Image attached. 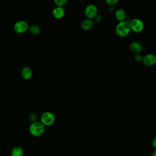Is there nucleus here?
<instances>
[{
	"label": "nucleus",
	"mask_w": 156,
	"mask_h": 156,
	"mask_svg": "<svg viewBox=\"0 0 156 156\" xmlns=\"http://www.w3.org/2000/svg\"><path fill=\"white\" fill-rule=\"evenodd\" d=\"M130 27L129 22L124 20L119 21L115 27V32L117 35L121 37H125L127 36L130 32Z\"/></svg>",
	"instance_id": "obj_1"
},
{
	"label": "nucleus",
	"mask_w": 156,
	"mask_h": 156,
	"mask_svg": "<svg viewBox=\"0 0 156 156\" xmlns=\"http://www.w3.org/2000/svg\"><path fill=\"white\" fill-rule=\"evenodd\" d=\"M30 133L35 137L41 136L45 131V126L40 121H35L31 123L29 127Z\"/></svg>",
	"instance_id": "obj_2"
},
{
	"label": "nucleus",
	"mask_w": 156,
	"mask_h": 156,
	"mask_svg": "<svg viewBox=\"0 0 156 156\" xmlns=\"http://www.w3.org/2000/svg\"><path fill=\"white\" fill-rule=\"evenodd\" d=\"M55 116L54 114L51 112L46 111L40 116V122L44 126H51L55 122Z\"/></svg>",
	"instance_id": "obj_3"
},
{
	"label": "nucleus",
	"mask_w": 156,
	"mask_h": 156,
	"mask_svg": "<svg viewBox=\"0 0 156 156\" xmlns=\"http://www.w3.org/2000/svg\"><path fill=\"white\" fill-rule=\"evenodd\" d=\"M130 30L135 32H141L144 27L143 21L138 18H133L129 22Z\"/></svg>",
	"instance_id": "obj_4"
},
{
	"label": "nucleus",
	"mask_w": 156,
	"mask_h": 156,
	"mask_svg": "<svg viewBox=\"0 0 156 156\" xmlns=\"http://www.w3.org/2000/svg\"><path fill=\"white\" fill-rule=\"evenodd\" d=\"M29 24L23 20L16 21L13 25V30L17 34H24L28 30Z\"/></svg>",
	"instance_id": "obj_5"
},
{
	"label": "nucleus",
	"mask_w": 156,
	"mask_h": 156,
	"mask_svg": "<svg viewBox=\"0 0 156 156\" xmlns=\"http://www.w3.org/2000/svg\"><path fill=\"white\" fill-rule=\"evenodd\" d=\"M98 8L94 4H88L85 9L84 13L87 18L93 20L98 15Z\"/></svg>",
	"instance_id": "obj_6"
},
{
	"label": "nucleus",
	"mask_w": 156,
	"mask_h": 156,
	"mask_svg": "<svg viewBox=\"0 0 156 156\" xmlns=\"http://www.w3.org/2000/svg\"><path fill=\"white\" fill-rule=\"evenodd\" d=\"M142 62L146 66H152L156 62V57L153 54H148L143 57Z\"/></svg>",
	"instance_id": "obj_7"
},
{
	"label": "nucleus",
	"mask_w": 156,
	"mask_h": 156,
	"mask_svg": "<svg viewBox=\"0 0 156 156\" xmlns=\"http://www.w3.org/2000/svg\"><path fill=\"white\" fill-rule=\"evenodd\" d=\"M65 12L63 7L56 6L52 10V15L55 19H61L65 15Z\"/></svg>",
	"instance_id": "obj_8"
},
{
	"label": "nucleus",
	"mask_w": 156,
	"mask_h": 156,
	"mask_svg": "<svg viewBox=\"0 0 156 156\" xmlns=\"http://www.w3.org/2000/svg\"><path fill=\"white\" fill-rule=\"evenodd\" d=\"M33 72L32 69L29 66H24L21 71V76L23 79L25 80H29L32 78Z\"/></svg>",
	"instance_id": "obj_9"
},
{
	"label": "nucleus",
	"mask_w": 156,
	"mask_h": 156,
	"mask_svg": "<svg viewBox=\"0 0 156 156\" xmlns=\"http://www.w3.org/2000/svg\"><path fill=\"white\" fill-rule=\"evenodd\" d=\"M129 49L133 53L139 54L142 51V46L138 41H133L129 45Z\"/></svg>",
	"instance_id": "obj_10"
},
{
	"label": "nucleus",
	"mask_w": 156,
	"mask_h": 156,
	"mask_svg": "<svg viewBox=\"0 0 156 156\" xmlns=\"http://www.w3.org/2000/svg\"><path fill=\"white\" fill-rule=\"evenodd\" d=\"M93 25L94 22L93 21V20L89 18H87L81 23L80 26L81 28L84 30H90L93 28Z\"/></svg>",
	"instance_id": "obj_11"
},
{
	"label": "nucleus",
	"mask_w": 156,
	"mask_h": 156,
	"mask_svg": "<svg viewBox=\"0 0 156 156\" xmlns=\"http://www.w3.org/2000/svg\"><path fill=\"white\" fill-rule=\"evenodd\" d=\"M115 16L119 22L122 21H124L126 18V13L123 9H119L116 10L115 13Z\"/></svg>",
	"instance_id": "obj_12"
},
{
	"label": "nucleus",
	"mask_w": 156,
	"mask_h": 156,
	"mask_svg": "<svg viewBox=\"0 0 156 156\" xmlns=\"http://www.w3.org/2000/svg\"><path fill=\"white\" fill-rule=\"evenodd\" d=\"M10 155L11 156H23L24 150L22 147L20 146H16L12 149Z\"/></svg>",
	"instance_id": "obj_13"
},
{
	"label": "nucleus",
	"mask_w": 156,
	"mask_h": 156,
	"mask_svg": "<svg viewBox=\"0 0 156 156\" xmlns=\"http://www.w3.org/2000/svg\"><path fill=\"white\" fill-rule=\"evenodd\" d=\"M28 30L30 32V34L33 35H38L40 33L41 29L36 24H32L30 26H29Z\"/></svg>",
	"instance_id": "obj_14"
},
{
	"label": "nucleus",
	"mask_w": 156,
	"mask_h": 156,
	"mask_svg": "<svg viewBox=\"0 0 156 156\" xmlns=\"http://www.w3.org/2000/svg\"><path fill=\"white\" fill-rule=\"evenodd\" d=\"M68 0H54V2L56 6L63 7L67 2Z\"/></svg>",
	"instance_id": "obj_15"
},
{
	"label": "nucleus",
	"mask_w": 156,
	"mask_h": 156,
	"mask_svg": "<svg viewBox=\"0 0 156 156\" xmlns=\"http://www.w3.org/2000/svg\"><path fill=\"white\" fill-rule=\"evenodd\" d=\"M29 120L31 122L37 121V115L35 113H30L29 115Z\"/></svg>",
	"instance_id": "obj_16"
},
{
	"label": "nucleus",
	"mask_w": 156,
	"mask_h": 156,
	"mask_svg": "<svg viewBox=\"0 0 156 156\" xmlns=\"http://www.w3.org/2000/svg\"><path fill=\"white\" fill-rule=\"evenodd\" d=\"M143 55L140 54V53L139 54H135V55H134V60L135 61H136V62H142V60H143Z\"/></svg>",
	"instance_id": "obj_17"
},
{
	"label": "nucleus",
	"mask_w": 156,
	"mask_h": 156,
	"mask_svg": "<svg viewBox=\"0 0 156 156\" xmlns=\"http://www.w3.org/2000/svg\"><path fill=\"white\" fill-rule=\"evenodd\" d=\"M105 2L110 6L115 5L118 1V0H105Z\"/></svg>",
	"instance_id": "obj_18"
},
{
	"label": "nucleus",
	"mask_w": 156,
	"mask_h": 156,
	"mask_svg": "<svg viewBox=\"0 0 156 156\" xmlns=\"http://www.w3.org/2000/svg\"><path fill=\"white\" fill-rule=\"evenodd\" d=\"M152 145L154 148L156 147V138H155V137L154 138V139L152 141Z\"/></svg>",
	"instance_id": "obj_19"
},
{
	"label": "nucleus",
	"mask_w": 156,
	"mask_h": 156,
	"mask_svg": "<svg viewBox=\"0 0 156 156\" xmlns=\"http://www.w3.org/2000/svg\"><path fill=\"white\" fill-rule=\"evenodd\" d=\"M151 156H156V152L155 151H154L152 152V154H151Z\"/></svg>",
	"instance_id": "obj_20"
}]
</instances>
